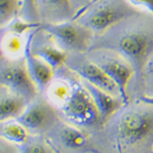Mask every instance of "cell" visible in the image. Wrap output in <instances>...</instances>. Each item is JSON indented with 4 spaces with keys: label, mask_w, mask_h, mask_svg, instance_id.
Segmentation results:
<instances>
[{
    "label": "cell",
    "mask_w": 153,
    "mask_h": 153,
    "mask_svg": "<svg viewBox=\"0 0 153 153\" xmlns=\"http://www.w3.org/2000/svg\"><path fill=\"white\" fill-rule=\"evenodd\" d=\"M92 1L93 0H71V6H73L74 11H75V14L78 13L79 11L83 10V9L85 8V7H87Z\"/></svg>",
    "instance_id": "25"
},
{
    "label": "cell",
    "mask_w": 153,
    "mask_h": 153,
    "mask_svg": "<svg viewBox=\"0 0 153 153\" xmlns=\"http://www.w3.org/2000/svg\"><path fill=\"white\" fill-rule=\"evenodd\" d=\"M86 55L95 62L117 84L125 106L129 104L128 86L135 73V68L124 56L117 51L105 48L90 49Z\"/></svg>",
    "instance_id": "3"
},
{
    "label": "cell",
    "mask_w": 153,
    "mask_h": 153,
    "mask_svg": "<svg viewBox=\"0 0 153 153\" xmlns=\"http://www.w3.org/2000/svg\"><path fill=\"white\" fill-rule=\"evenodd\" d=\"M139 101L142 103H146V104L153 105V96H151V95L142 96V97L139 98Z\"/></svg>",
    "instance_id": "27"
},
{
    "label": "cell",
    "mask_w": 153,
    "mask_h": 153,
    "mask_svg": "<svg viewBox=\"0 0 153 153\" xmlns=\"http://www.w3.org/2000/svg\"><path fill=\"white\" fill-rule=\"evenodd\" d=\"M22 10L19 16L33 23H41L36 7V0H21ZM42 24V23H41Z\"/></svg>",
    "instance_id": "21"
},
{
    "label": "cell",
    "mask_w": 153,
    "mask_h": 153,
    "mask_svg": "<svg viewBox=\"0 0 153 153\" xmlns=\"http://www.w3.org/2000/svg\"><path fill=\"white\" fill-rule=\"evenodd\" d=\"M129 1L135 6L139 7L143 10L147 9L150 13L153 14V0H129Z\"/></svg>",
    "instance_id": "23"
},
{
    "label": "cell",
    "mask_w": 153,
    "mask_h": 153,
    "mask_svg": "<svg viewBox=\"0 0 153 153\" xmlns=\"http://www.w3.org/2000/svg\"><path fill=\"white\" fill-rule=\"evenodd\" d=\"M143 12V9L129 0H97L76 13L73 19L90 29L95 36H99L125 19Z\"/></svg>",
    "instance_id": "2"
},
{
    "label": "cell",
    "mask_w": 153,
    "mask_h": 153,
    "mask_svg": "<svg viewBox=\"0 0 153 153\" xmlns=\"http://www.w3.org/2000/svg\"><path fill=\"white\" fill-rule=\"evenodd\" d=\"M36 7L42 24L62 23L75 16L71 0H36Z\"/></svg>",
    "instance_id": "12"
},
{
    "label": "cell",
    "mask_w": 153,
    "mask_h": 153,
    "mask_svg": "<svg viewBox=\"0 0 153 153\" xmlns=\"http://www.w3.org/2000/svg\"><path fill=\"white\" fill-rule=\"evenodd\" d=\"M82 82L88 90V92L90 93L102 120L111 117L125 105L124 101L120 97H117V96L110 94L102 89L90 84L87 81L82 80Z\"/></svg>",
    "instance_id": "13"
},
{
    "label": "cell",
    "mask_w": 153,
    "mask_h": 153,
    "mask_svg": "<svg viewBox=\"0 0 153 153\" xmlns=\"http://www.w3.org/2000/svg\"><path fill=\"white\" fill-rule=\"evenodd\" d=\"M40 28V27H39ZM38 29V28H37ZM37 29L32 30L27 36V44L25 49V59H26V65L28 71L31 76L33 82L35 83L36 87L40 92H45L46 88L50 84L54 78V68L50 65H48L45 60L36 56L32 52L31 43L34 33Z\"/></svg>",
    "instance_id": "10"
},
{
    "label": "cell",
    "mask_w": 153,
    "mask_h": 153,
    "mask_svg": "<svg viewBox=\"0 0 153 153\" xmlns=\"http://www.w3.org/2000/svg\"><path fill=\"white\" fill-rule=\"evenodd\" d=\"M140 16L125 19L99 35L94 39L91 49L105 48L117 51L135 71H142L153 53V24L138 19Z\"/></svg>",
    "instance_id": "1"
},
{
    "label": "cell",
    "mask_w": 153,
    "mask_h": 153,
    "mask_svg": "<svg viewBox=\"0 0 153 153\" xmlns=\"http://www.w3.org/2000/svg\"><path fill=\"white\" fill-rule=\"evenodd\" d=\"M24 153H49V151L42 143H33L25 148Z\"/></svg>",
    "instance_id": "24"
},
{
    "label": "cell",
    "mask_w": 153,
    "mask_h": 153,
    "mask_svg": "<svg viewBox=\"0 0 153 153\" xmlns=\"http://www.w3.org/2000/svg\"><path fill=\"white\" fill-rule=\"evenodd\" d=\"M1 137L6 142L11 144L23 145L27 142L29 137V131L19 120H8L1 123Z\"/></svg>",
    "instance_id": "17"
},
{
    "label": "cell",
    "mask_w": 153,
    "mask_h": 153,
    "mask_svg": "<svg viewBox=\"0 0 153 153\" xmlns=\"http://www.w3.org/2000/svg\"><path fill=\"white\" fill-rule=\"evenodd\" d=\"M55 120V112L50 103L44 101L30 102L28 107L18 120L29 132L38 133L47 129Z\"/></svg>",
    "instance_id": "11"
},
{
    "label": "cell",
    "mask_w": 153,
    "mask_h": 153,
    "mask_svg": "<svg viewBox=\"0 0 153 153\" xmlns=\"http://www.w3.org/2000/svg\"><path fill=\"white\" fill-rule=\"evenodd\" d=\"M1 153H19L18 151V149H16V147L13 146V145L11 144H3L2 143V145H1Z\"/></svg>",
    "instance_id": "26"
},
{
    "label": "cell",
    "mask_w": 153,
    "mask_h": 153,
    "mask_svg": "<svg viewBox=\"0 0 153 153\" xmlns=\"http://www.w3.org/2000/svg\"><path fill=\"white\" fill-rule=\"evenodd\" d=\"M21 0H0V26L3 27L21 14Z\"/></svg>",
    "instance_id": "20"
},
{
    "label": "cell",
    "mask_w": 153,
    "mask_h": 153,
    "mask_svg": "<svg viewBox=\"0 0 153 153\" xmlns=\"http://www.w3.org/2000/svg\"><path fill=\"white\" fill-rule=\"evenodd\" d=\"M31 49L36 56L45 60L55 71L65 65L68 53L59 47L55 40L42 28V26L34 33Z\"/></svg>",
    "instance_id": "9"
},
{
    "label": "cell",
    "mask_w": 153,
    "mask_h": 153,
    "mask_svg": "<svg viewBox=\"0 0 153 153\" xmlns=\"http://www.w3.org/2000/svg\"><path fill=\"white\" fill-rule=\"evenodd\" d=\"M68 70L96 87L120 97V93L111 79L86 55V53H68L65 65Z\"/></svg>",
    "instance_id": "8"
},
{
    "label": "cell",
    "mask_w": 153,
    "mask_h": 153,
    "mask_svg": "<svg viewBox=\"0 0 153 153\" xmlns=\"http://www.w3.org/2000/svg\"><path fill=\"white\" fill-rule=\"evenodd\" d=\"M28 36V35H27ZM27 36L18 34H2L1 35V53L2 56L11 59L23 57L27 44Z\"/></svg>",
    "instance_id": "16"
},
{
    "label": "cell",
    "mask_w": 153,
    "mask_h": 153,
    "mask_svg": "<svg viewBox=\"0 0 153 153\" xmlns=\"http://www.w3.org/2000/svg\"><path fill=\"white\" fill-rule=\"evenodd\" d=\"M60 111L71 123L80 127H90L101 120L94 101L82 81L74 82L70 99L60 108Z\"/></svg>",
    "instance_id": "6"
},
{
    "label": "cell",
    "mask_w": 153,
    "mask_h": 153,
    "mask_svg": "<svg viewBox=\"0 0 153 153\" xmlns=\"http://www.w3.org/2000/svg\"><path fill=\"white\" fill-rule=\"evenodd\" d=\"M59 137L63 144L71 149H79L86 144L85 135L71 126H62L59 132Z\"/></svg>",
    "instance_id": "18"
},
{
    "label": "cell",
    "mask_w": 153,
    "mask_h": 153,
    "mask_svg": "<svg viewBox=\"0 0 153 153\" xmlns=\"http://www.w3.org/2000/svg\"><path fill=\"white\" fill-rule=\"evenodd\" d=\"M120 138L128 144H136L153 132V111L146 107L131 108L120 113L117 122Z\"/></svg>",
    "instance_id": "7"
},
{
    "label": "cell",
    "mask_w": 153,
    "mask_h": 153,
    "mask_svg": "<svg viewBox=\"0 0 153 153\" xmlns=\"http://www.w3.org/2000/svg\"><path fill=\"white\" fill-rule=\"evenodd\" d=\"M41 23H33L29 22L27 19H23L22 16H16L12 21L6 24L5 26L0 27V32L2 34H18V35H28L30 32L34 29H37L41 27Z\"/></svg>",
    "instance_id": "19"
},
{
    "label": "cell",
    "mask_w": 153,
    "mask_h": 153,
    "mask_svg": "<svg viewBox=\"0 0 153 153\" xmlns=\"http://www.w3.org/2000/svg\"><path fill=\"white\" fill-rule=\"evenodd\" d=\"M95 1H97V0H93V1L91 2V3H93V2H95ZM91 3H90V4H91ZM85 8H86V7H85ZM79 12H80V11H79Z\"/></svg>",
    "instance_id": "28"
},
{
    "label": "cell",
    "mask_w": 153,
    "mask_h": 153,
    "mask_svg": "<svg viewBox=\"0 0 153 153\" xmlns=\"http://www.w3.org/2000/svg\"><path fill=\"white\" fill-rule=\"evenodd\" d=\"M57 45L66 53H87L93 45L95 34L75 19L58 24H42Z\"/></svg>",
    "instance_id": "4"
},
{
    "label": "cell",
    "mask_w": 153,
    "mask_h": 153,
    "mask_svg": "<svg viewBox=\"0 0 153 153\" xmlns=\"http://www.w3.org/2000/svg\"><path fill=\"white\" fill-rule=\"evenodd\" d=\"M74 88V82L66 80L65 78H57L51 81L45 93L47 101L51 105H54L60 109L70 99Z\"/></svg>",
    "instance_id": "15"
},
{
    "label": "cell",
    "mask_w": 153,
    "mask_h": 153,
    "mask_svg": "<svg viewBox=\"0 0 153 153\" xmlns=\"http://www.w3.org/2000/svg\"><path fill=\"white\" fill-rule=\"evenodd\" d=\"M143 76H144V82L148 90L151 92L153 96V53L149 58L147 59L146 63L143 66Z\"/></svg>",
    "instance_id": "22"
},
{
    "label": "cell",
    "mask_w": 153,
    "mask_h": 153,
    "mask_svg": "<svg viewBox=\"0 0 153 153\" xmlns=\"http://www.w3.org/2000/svg\"><path fill=\"white\" fill-rule=\"evenodd\" d=\"M0 84L2 88L23 96L30 102L35 99L39 91L28 71L25 55L16 59L2 56Z\"/></svg>",
    "instance_id": "5"
},
{
    "label": "cell",
    "mask_w": 153,
    "mask_h": 153,
    "mask_svg": "<svg viewBox=\"0 0 153 153\" xmlns=\"http://www.w3.org/2000/svg\"><path fill=\"white\" fill-rule=\"evenodd\" d=\"M30 101L1 87L0 99V120L1 123L18 120L28 107Z\"/></svg>",
    "instance_id": "14"
}]
</instances>
